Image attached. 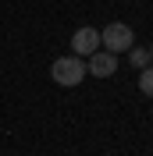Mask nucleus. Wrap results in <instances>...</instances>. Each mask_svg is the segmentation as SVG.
<instances>
[{
	"label": "nucleus",
	"mask_w": 153,
	"mask_h": 156,
	"mask_svg": "<svg viewBox=\"0 0 153 156\" xmlns=\"http://www.w3.org/2000/svg\"><path fill=\"white\" fill-rule=\"evenodd\" d=\"M50 78L57 82V85H78L82 78H86V57H78V53H71V57H57L54 64H50Z\"/></svg>",
	"instance_id": "1"
},
{
	"label": "nucleus",
	"mask_w": 153,
	"mask_h": 156,
	"mask_svg": "<svg viewBox=\"0 0 153 156\" xmlns=\"http://www.w3.org/2000/svg\"><path fill=\"white\" fill-rule=\"evenodd\" d=\"M128 60H132V64H135L139 71L153 64V60H150V50H146V46H128Z\"/></svg>",
	"instance_id": "5"
},
{
	"label": "nucleus",
	"mask_w": 153,
	"mask_h": 156,
	"mask_svg": "<svg viewBox=\"0 0 153 156\" xmlns=\"http://www.w3.org/2000/svg\"><path fill=\"white\" fill-rule=\"evenodd\" d=\"M100 46L110 50V53H128V46H135V32L125 25V21H110L103 32H100Z\"/></svg>",
	"instance_id": "2"
},
{
	"label": "nucleus",
	"mask_w": 153,
	"mask_h": 156,
	"mask_svg": "<svg viewBox=\"0 0 153 156\" xmlns=\"http://www.w3.org/2000/svg\"><path fill=\"white\" fill-rule=\"evenodd\" d=\"M114 68H118V53H110V50H93L89 60H86V71L96 78H110Z\"/></svg>",
	"instance_id": "3"
},
{
	"label": "nucleus",
	"mask_w": 153,
	"mask_h": 156,
	"mask_svg": "<svg viewBox=\"0 0 153 156\" xmlns=\"http://www.w3.org/2000/svg\"><path fill=\"white\" fill-rule=\"evenodd\" d=\"M71 50H75L78 57H89L93 50H100V32L89 29V25H82V29L71 36Z\"/></svg>",
	"instance_id": "4"
},
{
	"label": "nucleus",
	"mask_w": 153,
	"mask_h": 156,
	"mask_svg": "<svg viewBox=\"0 0 153 156\" xmlns=\"http://www.w3.org/2000/svg\"><path fill=\"white\" fill-rule=\"evenodd\" d=\"M139 92L153 99V64H150V68H143V71H139Z\"/></svg>",
	"instance_id": "6"
},
{
	"label": "nucleus",
	"mask_w": 153,
	"mask_h": 156,
	"mask_svg": "<svg viewBox=\"0 0 153 156\" xmlns=\"http://www.w3.org/2000/svg\"><path fill=\"white\" fill-rule=\"evenodd\" d=\"M150 60H153V46H150Z\"/></svg>",
	"instance_id": "7"
}]
</instances>
